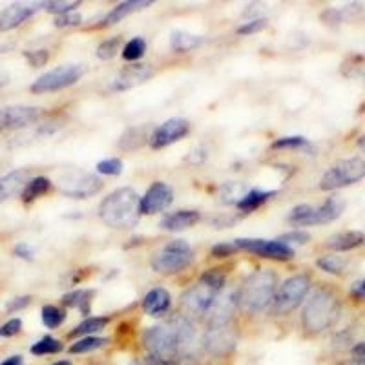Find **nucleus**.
Instances as JSON below:
<instances>
[{"instance_id":"nucleus-1","label":"nucleus","mask_w":365,"mask_h":365,"mask_svg":"<svg viewBox=\"0 0 365 365\" xmlns=\"http://www.w3.org/2000/svg\"><path fill=\"white\" fill-rule=\"evenodd\" d=\"M341 316V299L338 292L331 287H319L307 299V305L303 309L302 327L303 331L318 336L322 332L329 331L336 325Z\"/></svg>"},{"instance_id":"nucleus-2","label":"nucleus","mask_w":365,"mask_h":365,"mask_svg":"<svg viewBox=\"0 0 365 365\" xmlns=\"http://www.w3.org/2000/svg\"><path fill=\"white\" fill-rule=\"evenodd\" d=\"M141 216V197L130 187L117 188L99 205V217L103 223L117 230L133 228Z\"/></svg>"},{"instance_id":"nucleus-3","label":"nucleus","mask_w":365,"mask_h":365,"mask_svg":"<svg viewBox=\"0 0 365 365\" xmlns=\"http://www.w3.org/2000/svg\"><path fill=\"white\" fill-rule=\"evenodd\" d=\"M278 292V274L272 269H259L249 274L240 291V305L247 312H262L274 303Z\"/></svg>"},{"instance_id":"nucleus-4","label":"nucleus","mask_w":365,"mask_h":365,"mask_svg":"<svg viewBox=\"0 0 365 365\" xmlns=\"http://www.w3.org/2000/svg\"><path fill=\"white\" fill-rule=\"evenodd\" d=\"M143 345L148 356L161 361H175L179 358L178 334L174 325L168 324L154 325L143 332Z\"/></svg>"},{"instance_id":"nucleus-5","label":"nucleus","mask_w":365,"mask_h":365,"mask_svg":"<svg viewBox=\"0 0 365 365\" xmlns=\"http://www.w3.org/2000/svg\"><path fill=\"white\" fill-rule=\"evenodd\" d=\"M194 263V249L185 240H174L152 257V269L159 274H179Z\"/></svg>"},{"instance_id":"nucleus-6","label":"nucleus","mask_w":365,"mask_h":365,"mask_svg":"<svg viewBox=\"0 0 365 365\" xmlns=\"http://www.w3.org/2000/svg\"><path fill=\"white\" fill-rule=\"evenodd\" d=\"M365 178V159L364 158H349L341 159L336 165H332L322 179L319 188L324 192L338 190V188L351 187L354 182Z\"/></svg>"},{"instance_id":"nucleus-7","label":"nucleus","mask_w":365,"mask_h":365,"mask_svg":"<svg viewBox=\"0 0 365 365\" xmlns=\"http://www.w3.org/2000/svg\"><path fill=\"white\" fill-rule=\"evenodd\" d=\"M311 283L312 282L309 274H294L291 278H287L279 285L276 298H274V314L287 316L291 314L296 307H299V303L305 299V296L311 291Z\"/></svg>"},{"instance_id":"nucleus-8","label":"nucleus","mask_w":365,"mask_h":365,"mask_svg":"<svg viewBox=\"0 0 365 365\" xmlns=\"http://www.w3.org/2000/svg\"><path fill=\"white\" fill-rule=\"evenodd\" d=\"M84 73H86L84 64H64V66H57L41 75L29 90L34 93H50V91L64 90V88L79 83Z\"/></svg>"},{"instance_id":"nucleus-9","label":"nucleus","mask_w":365,"mask_h":365,"mask_svg":"<svg viewBox=\"0 0 365 365\" xmlns=\"http://www.w3.org/2000/svg\"><path fill=\"white\" fill-rule=\"evenodd\" d=\"M201 345L205 353L210 354L212 358H227L228 354H232L237 345V329L234 322L207 325Z\"/></svg>"},{"instance_id":"nucleus-10","label":"nucleus","mask_w":365,"mask_h":365,"mask_svg":"<svg viewBox=\"0 0 365 365\" xmlns=\"http://www.w3.org/2000/svg\"><path fill=\"white\" fill-rule=\"evenodd\" d=\"M58 188L66 197L71 200H88L96 195L103 188V179L97 174L84 170H71L61 175L58 179Z\"/></svg>"},{"instance_id":"nucleus-11","label":"nucleus","mask_w":365,"mask_h":365,"mask_svg":"<svg viewBox=\"0 0 365 365\" xmlns=\"http://www.w3.org/2000/svg\"><path fill=\"white\" fill-rule=\"evenodd\" d=\"M240 250L254 254V256L267 257V259H276V262H291L294 257V249L279 240H249V237H240L234 240Z\"/></svg>"},{"instance_id":"nucleus-12","label":"nucleus","mask_w":365,"mask_h":365,"mask_svg":"<svg viewBox=\"0 0 365 365\" xmlns=\"http://www.w3.org/2000/svg\"><path fill=\"white\" fill-rule=\"evenodd\" d=\"M220 292L212 291L210 287L197 283V285L190 287L185 294L181 296V309L182 314L188 318H207L208 311H210L212 303L216 299Z\"/></svg>"},{"instance_id":"nucleus-13","label":"nucleus","mask_w":365,"mask_h":365,"mask_svg":"<svg viewBox=\"0 0 365 365\" xmlns=\"http://www.w3.org/2000/svg\"><path fill=\"white\" fill-rule=\"evenodd\" d=\"M188 132H190V123L187 119L172 117L154 130V133L150 137V146L154 150L166 148V146L181 141L182 137L188 135Z\"/></svg>"},{"instance_id":"nucleus-14","label":"nucleus","mask_w":365,"mask_h":365,"mask_svg":"<svg viewBox=\"0 0 365 365\" xmlns=\"http://www.w3.org/2000/svg\"><path fill=\"white\" fill-rule=\"evenodd\" d=\"M237 307H240V291L225 287L212 303L210 311L207 314V325L230 324V322H234Z\"/></svg>"},{"instance_id":"nucleus-15","label":"nucleus","mask_w":365,"mask_h":365,"mask_svg":"<svg viewBox=\"0 0 365 365\" xmlns=\"http://www.w3.org/2000/svg\"><path fill=\"white\" fill-rule=\"evenodd\" d=\"M42 110L35 106H26V104H17V106H6L0 110V132L6 130L26 128L34 125L35 120L41 117Z\"/></svg>"},{"instance_id":"nucleus-16","label":"nucleus","mask_w":365,"mask_h":365,"mask_svg":"<svg viewBox=\"0 0 365 365\" xmlns=\"http://www.w3.org/2000/svg\"><path fill=\"white\" fill-rule=\"evenodd\" d=\"M172 203H174V190L170 185H166L165 181H155L154 185H150L146 194L141 197V214L143 216L159 214Z\"/></svg>"},{"instance_id":"nucleus-17","label":"nucleus","mask_w":365,"mask_h":365,"mask_svg":"<svg viewBox=\"0 0 365 365\" xmlns=\"http://www.w3.org/2000/svg\"><path fill=\"white\" fill-rule=\"evenodd\" d=\"M154 75V70L148 64H132L119 71V73L110 81V88L113 91H125L130 88H135L139 84L146 83Z\"/></svg>"},{"instance_id":"nucleus-18","label":"nucleus","mask_w":365,"mask_h":365,"mask_svg":"<svg viewBox=\"0 0 365 365\" xmlns=\"http://www.w3.org/2000/svg\"><path fill=\"white\" fill-rule=\"evenodd\" d=\"M170 324L174 325L175 334H178V347H179V358H194V344H195V327L188 316L175 314L170 319ZM178 358V360H179Z\"/></svg>"},{"instance_id":"nucleus-19","label":"nucleus","mask_w":365,"mask_h":365,"mask_svg":"<svg viewBox=\"0 0 365 365\" xmlns=\"http://www.w3.org/2000/svg\"><path fill=\"white\" fill-rule=\"evenodd\" d=\"M29 170L21 168V170H13L9 174L0 178V203L11 200L17 194H22L26 185L29 182Z\"/></svg>"},{"instance_id":"nucleus-20","label":"nucleus","mask_w":365,"mask_h":365,"mask_svg":"<svg viewBox=\"0 0 365 365\" xmlns=\"http://www.w3.org/2000/svg\"><path fill=\"white\" fill-rule=\"evenodd\" d=\"M170 292L161 289V287H155V289L148 291L145 294V298H143V311L148 316H154V318L165 316L166 312L170 311Z\"/></svg>"},{"instance_id":"nucleus-21","label":"nucleus","mask_w":365,"mask_h":365,"mask_svg":"<svg viewBox=\"0 0 365 365\" xmlns=\"http://www.w3.org/2000/svg\"><path fill=\"white\" fill-rule=\"evenodd\" d=\"M37 11V8H29L24 4H13L0 11V31H9V29L19 28L24 24L28 19H31Z\"/></svg>"},{"instance_id":"nucleus-22","label":"nucleus","mask_w":365,"mask_h":365,"mask_svg":"<svg viewBox=\"0 0 365 365\" xmlns=\"http://www.w3.org/2000/svg\"><path fill=\"white\" fill-rule=\"evenodd\" d=\"M200 220L201 214L197 210H178L166 214L159 225L163 230H168V232H181V230H187L200 223Z\"/></svg>"},{"instance_id":"nucleus-23","label":"nucleus","mask_w":365,"mask_h":365,"mask_svg":"<svg viewBox=\"0 0 365 365\" xmlns=\"http://www.w3.org/2000/svg\"><path fill=\"white\" fill-rule=\"evenodd\" d=\"M154 130L155 128H152L150 125L132 126L120 135L119 148L125 150V152H133V150H139L141 146H145L146 143L150 145V137H152Z\"/></svg>"},{"instance_id":"nucleus-24","label":"nucleus","mask_w":365,"mask_h":365,"mask_svg":"<svg viewBox=\"0 0 365 365\" xmlns=\"http://www.w3.org/2000/svg\"><path fill=\"white\" fill-rule=\"evenodd\" d=\"M365 243V234L360 230H345V232L332 234L327 241L325 247L334 252H349V250L358 249L360 245Z\"/></svg>"},{"instance_id":"nucleus-25","label":"nucleus","mask_w":365,"mask_h":365,"mask_svg":"<svg viewBox=\"0 0 365 365\" xmlns=\"http://www.w3.org/2000/svg\"><path fill=\"white\" fill-rule=\"evenodd\" d=\"M152 6V0H126V2H120L117 4L108 15H104V19L101 21V24L97 28H106V26H113L117 22H120L123 19H126L132 13L139 11V9H145Z\"/></svg>"},{"instance_id":"nucleus-26","label":"nucleus","mask_w":365,"mask_h":365,"mask_svg":"<svg viewBox=\"0 0 365 365\" xmlns=\"http://www.w3.org/2000/svg\"><path fill=\"white\" fill-rule=\"evenodd\" d=\"M344 200L338 197V195H331V197H327L319 207H316V225L331 223V221L338 220V217L344 214Z\"/></svg>"},{"instance_id":"nucleus-27","label":"nucleus","mask_w":365,"mask_h":365,"mask_svg":"<svg viewBox=\"0 0 365 365\" xmlns=\"http://www.w3.org/2000/svg\"><path fill=\"white\" fill-rule=\"evenodd\" d=\"M108 322L110 318H106V316H88V318H84L83 322H81V324L77 325L70 334H68V336L70 338L96 336L97 332H101L106 325H108Z\"/></svg>"},{"instance_id":"nucleus-28","label":"nucleus","mask_w":365,"mask_h":365,"mask_svg":"<svg viewBox=\"0 0 365 365\" xmlns=\"http://www.w3.org/2000/svg\"><path fill=\"white\" fill-rule=\"evenodd\" d=\"M276 195H278L276 190H257V188H254V190L247 192L245 197L237 203V208H240L241 212L249 214V212H254L259 207H263L267 201H270L272 197H276Z\"/></svg>"},{"instance_id":"nucleus-29","label":"nucleus","mask_w":365,"mask_h":365,"mask_svg":"<svg viewBox=\"0 0 365 365\" xmlns=\"http://www.w3.org/2000/svg\"><path fill=\"white\" fill-rule=\"evenodd\" d=\"M96 292L91 289H77V291H71L68 294L63 296V303L70 309H77V311L83 312L84 316L90 314L91 307V298H93Z\"/></svg>"},{"instance_id":"nucleus-30","label":"nucleus","mask_w":365,"mask_h":365,"mask_svg":"<svg viewBox=\"0 0 365 365\" xmlns=\"http://www.w3.org/2000/svg\"><path fill=\"white\" fill-rule=\"evenodd\" d=\"M201 44H203V37L200 35H192L187 31H172L170 35V48L175 53H188Z\"/></svg>"},{"instance_id":"nucleus-31","label":"nucleus","mask_w":365,"mask_h":365,"mask_svg":"<svg viewBox=\"0 0 365 365\" xmlns=\"http://www.w3.org/2000/svg\"><path fill=\"white\" fill-rule=\"evenodd\" d=\"M50 188H51V181L48 178H44V175L31 178L21 194L22 201H24V203H31V201L38 200L41 195H44L46 192L50 190Z\"/></svg>"},{"instance_id":"nucleus-32","label":"nucleus","mask_w":365,"mask_h":365,"mask_svg":"<svg viewBox=\"0 0 365 365\" xmlns=\"http://www.w3.org/2000/svg\"><path fill=\"white\" fill-rule=\"evenodd\" d=\"M247 192L249 190H247V187L243 182L228 181L220 188V197L225 205H236L237 207V203L245 197Z\"/></svg>"},{"instance_id":"nucleus-33","label":"nucleus","mask_w":365,"mask_h":365,"mask_svg":"<svg viewBox=\"0 0 365 365\" xmlns=\"http://www.w3.org/2000/svg\"><path fill=\"white\" fill-rule=\"evenodd\" d=\"M29 351H31V354H35V356H46V354L63 353L64 345H63V341L57 340V338L44 336V338H41L38 341H35Z\"/></svg>"},{"instance_id":"nucleus-34","label":"nucleus","mask_w":365,"mask_h":365,"mask_svg":"<svg viewBox=\"0 0 365 365\" xmlns=\"http://www.w3.org/2000/svg\"><path fill=\"white\" fill-rule=\"evenodd\" d=\"M108 344L106 338L101 336H84L81 340H77L75 344H71L70 353L71 354H86V353H93L97 349L104 347V345Z\"/></svg>"},{"instance_id":"nucleus-35","label":"nucleus","mask_w":365,"mask_h":365,"mask_svg":"<svg viewBox=\"0 0 365 365\" xmlns=\"http://www.w3.org/2000/svg\"><path fill=\"white\" fill-rule=\"evenodd\" d=\"M145 51H146V41L143 37H135L123 46L120 55H123V58H125L126 63H137L139 58H143Z\"/></svg>"},{"instance_id":"nucleus-36","label":"nucleus","mask_w":365,"mask_h":365,"mask_svg":"<svg viewBox=\"0 0 365 365\" xmlns=\"http://www.w3.org/2000/svg\"><path fill=\"white\" fill-rule=\"evenodd\" d=\"M341 73L349 79H360L365 83V57H360V55L349 57L341 66Z\"/></svg>"},{"instance_id":"nucleus-37","label":"nucleus","mask_w":365,"mask_h":365,"mask_svg":"<svg viewBox=\"0 0 365 365\" xmlns=\"http://www.w3.org/2000/svg\"><path fill=\"white\" fill-rule=\"evenodd\" d=\"M200 282L210 287L212 291L221 292L227 287V272L223 269H208L201 274Z\"/></svg>"},{"instance_id":"nucleus-38","label":"nucleus","mask_w":365,"mask_h":365,"mask_svg":"<svg viewBox=\"0 0 365 365\" xmlns=\"http://www.w3.org/2000/svg\"><path fill=\"white\" fill-rule=\"evenodd\" d=\"M42 324L46 325L48 329H57L64 324V319H66V311L64 309H58L55 305H44L42 307Z\"/></svg>"},{"instance_id":"nucleus-39","label":"nucleus","mask_w":365,"mask_h":365,"mask_svg":"<svg viewBox=\"0 0 365 365\" xmlns=\"http://www.w3.org/2000/svg\"><path fill=\"white\" fill-rule=\"evenodd\" d=\"M316 265L319 267V270L332 274V276H344L345 272V262L338 256H322L316 262Z\"/></svg>"},{"instance_id":"nucleus-40","label":"nucleus","mask_w":365,"mask_h":365,"mask_svg":"<svg viewBox=\"0 0 365 365\" xmlns=\"http://www.w3.org/2000/svg\"><path fill=\"white\" fill-rule=\"evenodd\" d=\"M120 42H123V37H119V35L103 41L99 46H97V57H99L101 61H110V58H113L117 53H119Z\"/></svg>"},{"instance_id":"nucleus-41","label":"nucleus","mask_w":365,"mask_h":365,"mask_svg":"<svg viewBox=\"0 0 365 365\" xmlns=\"http://www.w3.org/2000/svg\"><path fill=\"white\" fill-rule=\"evenodd\" d=\"M41 8H44L46 11H50V13H55V15H64V13H71L75 11V9L79 8L81 2H66V0H48V2H41Z\"/></svg>"},{"instance_id":"nucleus-42","label":"nucleus","mask_w":365,"mask_h":365,"mask_svg":"<svg viewBox=\"0 0 365 365\" xmlns=\"http://www.w3.org/2000/svg\"><path fill=\"white\" fill-rule=\"evenodd\" d=\"M309 146V141L302 135H291V137H279L272 143L274 150H296V148H305Z\"/></svg>"},{"instance_id":"nucleus-43","label":"nucleus","mask_w":365,"mask_h":365,"mask_svg":"<svg viewBox=\"0 0 365 365\" xmlns=\"http://www.w3.org/2000/svg\"><path fill=\"white\" fill-rule=\"evenodd\" d=\"M97 172L103 175H119L123 174V161L117 158L103 159V161L97 163Z\"/></svg>"},{"instance_id":"nucleus-44","label":"nucleus","mask_w":365,"mask_h":365,"mask_svg":"<svg viewBox=\"0 0 365 365\" xmlns=\"http://www.w3.org/2000/svg\"><path fill=\"white\" fill-rule=\"evenodd\" d=\"M278 240L289 247L305 245V243H309V241H311V234L305 232V230H292V232H287V234H283V236H279Z\"/></svg>"},{"instance_id":"nucleus-45","label":"nucleus","mask_w":365,"mask_h":365,"mask_svg":"<svg viewBox=\"0 0 365 365\" xmlns=\"http://www.w3.org/2000/svg\"><path fill=\"white\" fill-rule=\"evenodd\" d=\"M24 58L29 63V66L41 68L50 61V51L48 50H28L24 51Z\"/></svg>"},{"instance_id":"nucleus-46","label":"nucleus","mask_w":365,"mask_h":365,"mask_svg":"<svg viewBox=\"0 0 365 365\" xmlns=\"http://www.w3.org/2000/svg\"><path fill=\"white\" fill-rule=\"evenodd\" d=\"M269 26L267 19H252V21L245 22V24H241L237 28V34L240 35H250V34H257V31H262Z\"/></svg>"},{"instance_id":"nucleus-47","label":"nucleus","mask_w":365,"mask_h":365,"mask_svg":"<svg viewBox=\"0 0 365 365\" xmlns=\"http://www.w3.org/2000/svg\"><path fill=\"white\" fill-rule=\"evenodd\" d=\"M319 19H322V22H324V24L331 26V28H338V26L341 24V21H344V11H340V9H334V8H329V9H325V11H322Z\"/></svg>"},{"instance_id":"nucleus-48","label":"nucleus","mask_w":365,"mask_h":365,"mask_svg":"<svg viewBox=\"0 0 365 365\" xmlns=\"http://www.w3.org/2000/svg\"><path fill=\"white\" fill-rule=\"evenodd\" d=\"M83 22V17H81L77 11H71V13H64V15H58L55 17L53 24L57 28H71V26H79Z\"/></svg>"},{"instance_id":"nucleus-49","label":"nucleus","mask_w":365,"mask_h":365,"mask_svg":"<svg viewBox=\"0 0 365 365\" xmlns=\"http://www.w3.org/2000/svg\"><path fill=\"white\" fill-rule=\"evenodd\" d=\"M237 247L234 241H223V243H217V245L212 247V256L221 259V257H228L232 256V254L237 252Z\"/></svg>"},{"instance_id":"nucleus-50","label":"nucleus","mask_w":365,"mask_h":365,"mask_svg":"<svg viewBox=\"0 0 365 365\" xmlns=\"http://www.w3.org/2000/svg\"><path fill=\"white\" fill-rule=\"evenodd\" d=\"M22 329V319L21 318H11L9 322H6L2 327H0V332H2V338H11L15 334H19Z\"/></svg>"},{"instance_id":"nucleus-51","label":"nucleus","mask_w":365,"mask_h":365,"mask_svg":"<svg viewBox=\"0 0 365 365\" xmlns=\"http://www.w3.org/2000/svg\"><path fill=\"white\" fill-rule=\"evenodd\" d=\"M13 254L21 259H26V262H34L35 259V250L28 245V243H19L13 249Z\"/></svg>"},{"instance_id":"nucleus-52","label":"nucleus","mask_w":365,"mask_h":365,"mask_svg":"<svg viewBox=\"0 0 365 365\" xmlns=\"http://www.w3.org/2000/svg\"><path fill=\"white\" fill-rule=\"evenodd\" d=\"M29 303H31V296H21V298H13L6 309H8V312H17L28 307Z\"/></svg>"},{"instance_id":"nucleus-53","label":"nucleus","mask_w":365,"mask_h":365,"mask_svg":"<svg viewBox=\"0 0 365 365\" xmlns=\"http://www.w3.org/2000/svg\"><path fill=\"white\" fill-rule=\"evenodd\" d=\"M351 358L360 364H365V341H358L351 347Z\"/></svg>"},{"instance_id":"nucleus-54","label":"nucleus","mask_w":365,"mask_h":365,"mask_svg":"<svg viewBox=\"0 0 365 365\" xmlns=\"http://www.w3.org/2000/svg\"><path fill=\"white\" fill-rule=\"evenodd\" d=\"M351 294H353L354 298H360L365 302V279L353 283V287H351Z\"/></svg>"},{"instance_id":"nucleus-55","label":"nucleus","mask_w":365,"mask_h":365,"mask_svg":"<svg viewBox=\"0 0 365 365\" xmlns=\"http://www.w3.org/2000/svg\"><path fill=\"white\" fill-rule=\"evenodd\" d=\"M0 365H24V358H22L21 354H15V356L6 358V360L2 361Z\"/></svg>"},{"instance_id":"nucleus-56","label":"nucleus","mask_w":365,"mask_h":365,"mask_svg":"<svg viewBox=\"0 0 365 365\" xmlns=\"http://www.w3.org/2000/svg\"><path fill=\"white\" fill-rule=\"evenodd\" d=\"M174 365H201L200 361L194 360V358H179L174 361Z\"/></svg>"},{"instance_id":"nucleus-57","label":"nucleus","mask_w":365,"mask_h":365,"mask_svg":"<svg viewBox=\"0 0 365 365\" xmlns=\"http://www.w3.org/2000/svg\"><path fill=\"white\" fill-rule=\"evenodd\" d=\"M146 365H174V361H161V360H155V358L148 356L146 358Z\"/></svg>"},{"instance_id":"nucleus-58","label":"nucleus","mask_w":365,"mask_h":365,"mask_svg":"<svg viewBox=\"0 0 365 365\" xmlns=\"http://www.w3.org/2000/svg\"><path fill=\"white\" fill-rule=\"evenodd\" d=\"M336 365H365V364H360V361L353 360V358H349V360H341V361H338Z\"/></svg>"},{"instance_id":"nucleus-59","label":"nucleus","mask_w":365,"mask_h":365,"mask_svg":"<svg viewBox=\"0 0 365 365\" xmlns=\"http://www.w3.org/2000/svg\"><path fill=\"white\" fill-rule=\"evenodd\" d=\"M358 148H360L361 152H364V154H365V133L360 137V139H358Z\"/></svg>"},{"instance_id":"nucleus-60","label":"nucleus","mask_w":365,"mask_h":365,"mask_svg":"<svg viewBox=\"0 0 365 365\" xmlns=\"http://www.w3.org/2000/svg\"><path fill=\"white\" fill-rule=\"evenodd\" d=\"M9 81V77L6 73H0V86H6Z\"/></svg>"},{"instance_id":"nucleus-61","label":"nucleus","mask_w":365,"mask_h":365,"mask_svg":"<svg viewBox=\"0 0 365 365\" xmlns=\"http://www.w3.org/2000/svg\"><path fill=\"white\" fill-rule=\"evenodd\" d=\"M9 50H11V44H0V53H6Z\"/></svg>"},{"instance_id":"nucleus-62","label":"nucleus","mask_w":365,"mask_h":365,"mask_svg":"<svg viewBox=\"0 0 365 365\" xmlns=\"http://www.w3.org/2000/svg\"><path fill=\"white\" fill-rule=\"evenodd\" d=\"M51 365H73V364H71L70 360H61V361H55V364H51Z\"/></svg>"},{"instance_id":"nucleus-63","label":"nucleus","mask_w":365,"mask_h":365,"mask_svg":"<svg viewBox=\"0 0 365 365\" xmlns=\"http://www.w3.org/2000/svg\"><path fill=\"white\" fill-rule=\"evenodd\" d=\"M88 365H103V364H101V361H90Z\"/></svg>"},{"instance_id":"nucleus-64","label":"nucleus","mask_w":365,"mask_h":365,"mask_svg":"<svg viewBox=\"0 0 365 365\" xmlns=\"http://www.w3.org/2000/svg\"><path fill=\"white\" fill-rule=\"evenodd\" d=\"M0 338H2V332H0Z\"/></svg>"}]
</instances>
